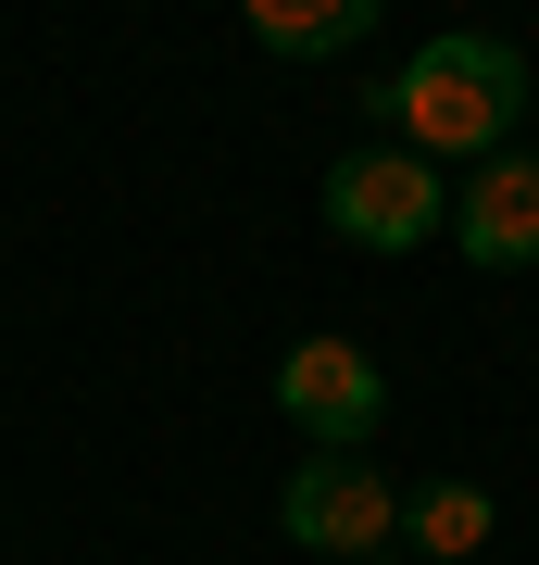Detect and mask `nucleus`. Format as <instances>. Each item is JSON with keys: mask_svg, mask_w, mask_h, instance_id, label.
I'll return each instance as SVG.
<instances>
[{"mask_svg": "<svg viewBox=\"0 0 539 565\" xmlns=\"http://www.w3.org/2000/svg\"><path fill=\"white\" fill-rule=\"evenodd\" d=\"M277 527L326 565H364V553L401 541V490L377 478V452H301L289 490H277Z\"/></svg>", "mask_w": 539, "mask_h": 565, "instance_id": "f03ea898", "label": "nucleus"}, {"mask_svg": "<svg viewBox=\"0 0 539 565\" xmlns=\"http://www.w3.org/2000/svg\"><path fill=\"white\" fill-rule=\"evenodd\" d=\"M452 252L489 264V277L539 264V151H489V163H464V189H452Z\"/></svg>", "mask_w": 539, "mask_h": 565, "instance_id": "39448f33", "label": "nucleus"}, {"mask_svg": "<svg viewBox=\"0 0 539 565\" xmlns=\"http://www.w3.org/2000/svg\"><path fill=\"white\" fill-rule=\"evenodd\" d=\"M277 415H289L314 452H364V440H377V415H389V377H377V352H364V340H289Z\"/></svg>", "mask_w": 539, "mask_h": 565, "instance_id": "20e7f679", "label": "nucleus"}, {"mask_svg": "<svg viewBox=\"0 0 539 565\" xmlns=\"http://www.w3.org/2000/svg\"><path fill=\"white\" fill-rule=\"evenodd\" d=\"M527 102H539V63H527L515 39H489V25H452V39H427V51L389 76V126H401V151L440 139L427 163H489V151H515Z\"/></svg>", "mask_w": 539, "mask_h": 565, "instance_id": "f257e3e1", "label": "nucleus"}, {"mask_svg": "<svg viewBox=\"0 0 539 565\" xmlns=\"http://www.w3.org/2000/svg\"><path fill=\"white\" fill-rule=\"evenodd\" d=\"M489 527H502V503H489L477 478H427L414 503H401V541H414L427 565H477V541H489Z\"/></svg>", "mask_w": 539, "mask_h": 565, "instance_id": "0eeeda50", "label": "nucleus"}, {"mask_svg": "<svg viewBox=\"0 0 539 565\" xmlns=\"http://www.w3.org/2000/svg\"><path fill=\"white\" fill-rule=\"evenodd\" d=\"M377 13H389V0H239V25L277 63H339L352 39H377Z\"/></svg>", "mask_w": 539, "mask_h": 565, "instance_id": "423d86ee", "label": "nucleus"}, {"mask_svg": "<svg viewBox=\"0 0 539 565\" xmlns=\"http://www.w3.org/2000/svg\"><path fill=\"white\" fill-rule=\"evenodd\" d=\"M440 163L427 151H401V139H364L326 163V226H339L352 252H414V239H440Z\"/></svg>", "mask_w": 539, "mask_h": 565, "instance_id": "7ed1b4c3", "label": "nucleus"}]
</instances>
